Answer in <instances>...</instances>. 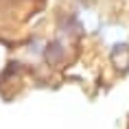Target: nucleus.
Wrapping results in <instances>:
<instances>
[{
  "instance_id": "1",
  "label": "nucleus",
  "mask_w": 129,
  "mask_h": 129,
  "mask_svg": "<svg viewBox=\"0 0 129 129\" xmlns=\"http://www.w3.org/2000/svg\"><path fill=\"white\" fill-rule=\"evenodd\" d=\"M109 59H112V66H114L120 75L129 72V44H125V42H116L114 46H112Z\"/></svg>"
},
{
  "instance_id": "2",
  "label": "nucleus",
  "mask_w": 129,
  "mask_h": 129,
  "mask_svg": "<svg viewBox=\"0 0 129 129\" xmlns=\"http://www.w3.org/2000/svg\"><path fill=\"white\" fill-rule=\"evenodd\" d=\"M61 57H63V48H61V44H59V42H53V44L46 48V59L50 61V63H59Z\"/></svg>"
}]
</instances>
